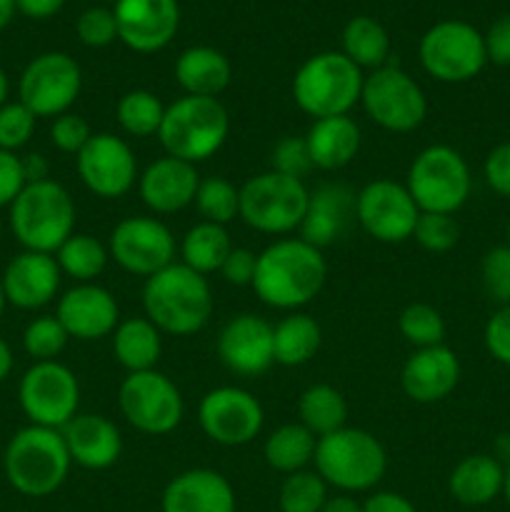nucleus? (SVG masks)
<instances>
[{
	"mask_svg": "<svg viewBox=\"0 0 510 512\" xmlns=\"http://www.w3.org/2000/svg\"><path fill=\"white\" fill-rule=\"evenodd\" d=\"M328 278L323 250L303 238H278L258 253L250 288L275 310H300L313 303Z\"/></svg>",
	"mask_w": 510,
	"mask_h": 512,
	"instance_id": "1",
	"label": "nucleus"
},
{
	"mask_svg": "<svg viewBox=\"0 0 510 512\" xmlns=\"http://www.w3.org/2000/svg\"><path fill=\"white\" fill-rule=\"evenodd\" d=\"M145 318L163 335L188 338L213 318V290L205 275L173 263L143 285Z\"/></svg>",
	"mask_w": 510,
	"mask_h": 512,
	"instance_id": "2",
	"label": "nucleus"
},
{
	"mask_svg": "<svg viewBox=\"0 0 510 512\" xmlns=\"http://www.w3.org/2000/svg\"><path fill=\"white\" fill-rule=\"evenodd\" d=\"M315 473L340 493H368L388 470L383 443L363 428H340L318 438L315 445Z\"/></svg>",
	"mask_w": 510,
	"mask_h": 512,
	"instance_id": "3",
	"label": "nucleus"
},
{
	"mask_svg": "<svg viewBox=\"0 0 510 512\" xmlns=\"http://www.w3.org/2000/svg\"><path fill=\"white\" fill-rule=\"evenodd\" d=\"M5 478L25 498H48L63 488L70 473L68 448L60 430L28 425L5 448Z\"/></svg>",
	"mask_w": 510,
	"mask_h": 512,
	"instance_id": "4",
	"label": "nucleus"
},
{
	"mask_svg": "<svg viewBox=\"0 0 510 512\" xmlns=\"http://www.w3.org/2000/svg\"><path fill=\"white\" fill-rule=\"evenodd\" d=\"M228 133V110L218 98L183 95L175 103L165 105L158 138L165 155L198 165L223 148Z\"/></svg>",
	"mask_w": 510,
	"mask_h": 512,
	"instance_id": "5",
	"label": "nucleus"
},
{
	"mask_svg": "<svg viewBox=\"0 0 510 512\" xmlns=\"http://www.w3.org/2000/svg\"><path fill=\"white\" fill-rule=\"evenodd\" d=\"M10 230L25 250L58 253L75 233V203L55 180L28 183L10 205Z\"/></svg>",
	"mask_w": 510,
	"mask_h": 512,
	"instance_id": "6",
	"label": "nucleus"
},
{
	"mask_svg": "<svg viewBox=\"0 0 510 512\" xmlns=\"http://www.w3.org/2000/svg\"><path fill=\"white\" fill-rule=\"evenodd\" d=\"M363 70L343 53H318L293 78V100L313 120L348 115L360 103Z\"/></svg>",
	"mask_w": 510,
	"mask_h": 512,
	"instance_id": "7",
	"label": "nucleus"
},
{
	"mask_svg": "<svg viewBox=\"0 0 510 512\" xmlns=\"http://www.w3.org/2000/svg\"><path fill=\"white\" fill-rule=\"evenodd\" d=\"M470 168L450 145H428L415 155L405 175V188L420 213L455 215L470 198Z\"/></svg>",
	"mask_w": 510,
	"mask_h": 512,
	"instance_id": "8",
	"label": "nucleus"
},
{
	"mask_svg": "<svg viewBox=\"0 0 510 512\" xmlns=\"http://www.w3.org/2000/svg\"><path fill=\"white\" fill-rule=\"evenodd\" d=\"M308 198L305 180L265 170L240 188V220L263 235H288L303 223Z\"/></svg>",
	"mask_w": 510,
	"mask_h": 512,
	"instance_id": "9",
	"label": "nucleus"
},
{
	"mask_svg": "<svg viewBox=\"0 0 510 512\" xmlns=\"http://www.w3.org/2000/svg\"><path fill=\"white\" fill-rule=\"evenodd\" d=\"M365 115L388 133H413L425 123L428 100L423 88L395 65L373 70L360 93Z\"/></svg>",
	"mask_w": 510,
	"mask_h": 512,
	"instance_id": "10",
	"label": "nucleus"
},
{
	"mask_svg": "<svg viewBox=\"0 0 510 512\" xmlns=\"http://www.w3.org/2000/svg\"><path fill=\"white\" fill-rule=\"evenodd\" d=\"M118 408L143 435H168L183 423L185 403L178 385L160 370L128 373L120 383Z\"/></svg>",
	"mask_w": 510,
	"mask_h": 512,
	"instance_id": "11",
	"label": "nucleus"
},
{
	"mask_svg": "<svg viewBox=\"0 0 510 512\" xmlns=\"http://www.w3.org/2000/svg\"><path fill=\"white\" fill-rule=\"evenodd\" d=\"M420 63L440 83H468L488 63L485 40L463 20H443L420 40Z\"/></svg>",
	"mask_w": 510,
	"mask_h": 512,
	"instance_id": "12",
	"label": "nucleus"
},
{
	"mask_svg": "<svg viewBox=\"0 0 510 512\" xmlns=\"http://www.w3.org/2000/svg\"><path fill=\"white\" fill-rule=\"evenodd\" d=\"M18 398L30 425L63 430L78 415L80 383L68 365L45 360L23 375Z\"/></svg>",
	"mask_w": 510,
	"mask_h": 512,
	"instance_id": "13",
	"label": "nucleus"
},
{
	"mask_svg": "<svg viewBox=\"0 0 510 512\" xmlns=\"http://www.w3.org/2000/svg\"><path fill=\"white\" fill-rule=\"evenodd\" d=\"M108 253L125 273L148 280L175 263L178 245L163 220L150 215H130L120 220L110 233Z\"/></svg>",
	"mask_w": 510,
	"mask_h": 512,
	"instance_id": "14",
	"label": "nucleus"
},
{
	"mask_svg": "<svg viewBox=\"0 0 510 512\" xmlns=\"http://www.w3.org/2000/svg\"><path fill=\"white\" fill-rule=\"evenodd\" d=\"M83 88L80 65L65 53H43L30 60L20 75V103L35 118H58L70 113Z\"/></svg>",
	"mask_w": 510,
	"mask_h": 512,
	"instance_id": "15",
	"label": "nucleus"
},
{
	"mask_svg": "<svg viewBox=\"0 0 510 512\" xmlns=\"http://www.w3.org/2000/svg\"><path fill=\"white\" fill-rule=\"evenodd\" d=\"M200 430L223 448H240L253 443L265 423L260 400L245 388L220 385L208 390L198 405Z\"/></svg>",
	"mask_w": 510,
	"mask_h": 512,
	"instance_id": "16",
	"label": "nucleus"
},
{
	"mask_svg": "<svg viewBox=\"0 0 510 512\" xmlns=\"http://www.w3.org/2000/svg\"><path fill=\"white\" fill-rule=\"evenodd\" d=\"M420 210L408 188L395 180L380 178L355 195V220L378 243H405L413 238Z\"/></svg>",
	"mask_w": 510,
	"mask_h": 512,
	"instance_id": "17",
	"label": "nucleus"
},
{
	"mask_svg": "<svg viewBox=\"0 0 510 512\" xmlns=\"http://www.w3.org/2000/svg\"><path fill=\"white\" fill-rule=\"evenodd\" d=\"M75 163L85 188L105 200L123 198L140 178L133 148L115 133H93Z\"/></svg>",
	"mask_w": 510,
	"mask_h": 512,
	"instance_id": "18",
	"label": "nucleus"
},
{
	"mask_svg": "<svg viewBox=\"0 0 510 512\" xmlns=\"http://www.w3.org/2000/svg\"><path fill=\"white\" fill-rule=\"evenodd\" d=\"M218 355L225 368L243 378H258L275 365L273 325L260 315H233L218 333Z\"/></svg>",
	"mask_w": 510,
	"mask_h": 512,
	"instance_id": "19",
	"label": "nucleus"
},
{
	"mask_svg": "<svg viewBox=\"0 0 510 512\" xmlns=\"http://www.w3.org/2000/svg\"><path fill=\"white\" fill-rule=\"evenodd\" d=\"M55 318L60 320L70 338L80 343H93L115 333L120 323V308L113 293L103 285L78 283L60 295Z\"/></svg>",
	"mask_w": 510,
	"mask_h": 512,
	"instance_id": "20",
	"label": "nucleus"
},
{
	"mask_svg": "<svg viewBox=\"0 0 510 512\" xmlns=\"http://www.w3.org/2000/svg\"><path fill=\"white\" fill-rule=\"evenodd\" d=\"M118 38L135 53H158L175 38L180 10L175 0H118Z\"/></svg>",
	"mask_w": 510,
	"mask_h": 512,
	"instance_id": "21",
	"label": "nucleus"
},
{
	"mask_svg": "<svg viewBox=\"0 0 510 512\" xmlns=\"http://www.w3.org/2000/svg\"><path fill=\"white\" fill-rule=\"evenodd\" d=\"M460 380V360L448 345L418 348L400 370V388L413 403L433 405L448 398Z\"/></svg>",
	"mask_w": 510,
	"mask_h": 512,
	"instance_id": "22",
	"label": "nucleus"
},
{
	"mask_svg": "<svg viewBox=\"0 0 510 512\" xmlns=\"http://www.w3.org/2000/svg\"><path fill=\"white\" fill-rule=\"evenodd\" d=\"M60 280L63 273L55 255L23 250L10 260L0 283L10 305L20 310H38L53 303L60 290Z\"/></svg>",
	"mask_w": 510,
	"mask_h": 512,
	"instance_id": "23",
	"label": "nucleus"
},
{
	"mask_svg": "<svg viewBox=\"0 0 510 512\" xmlns=\"http://www.w3.org/2000/svg\"><path fill=\"white\" fill-rule=\"evenodd\" d=\"M198 185V168L170 155L153 160L138 178L140 198L155 215H173L193 205Z\"/></svg>",
	"mask_w": 510,
	"mask_h": 512,
	"instance_id": "24",
	"label": "nucleus"
},
{
	"mask_svg": "<svg viewBox=\"0 0 510 512\" xmlns=\"http://www.w3.org/2000/svg\"><path fill=\"white\" fill-rule=\"evenodd\" d=\"M60 433L70 460L85 470L113 468L123 453V435L105 415L78 413Z\"/></svg>",
	"mask_w": 510,
	"mask_h": 512,
	"instance_id": "25",
	"label": "nucleus"
},
{
	"mask_svg": "<svg viewBox=\"0 0 510 512\" xmlns=\"http://www.w3.org/2000/svg\"><path fill=\"white\" fill-rule=\"evenodd\" d=\"M163 512H235V490L225 475L193 468L175 475L160 498Z\"/></svg>",
	"mask_w": 510,
	"mask_h": 512,
	"instance_id": "26",
	"label": "nucleus"
},
{
	"mask_svg": "<svg viewBox=\"0 0 510 512\" xmlns=\"http://www.w3.org/2000/svg\"><path fill=\"white\" fill-rule=\"evenodd\" d=\"M355 218V193L348 190L345 185L330 183L320 185L318 190H313L308 198V210H305V218L300 223V238L305 243L315 245L318 250L333 245L340 235L345 233V228L350 225V220Z\"/></svg>",
	"mask_w": 510,
	"mask_h": 512,
	"instance_id": "27",
	"label": "nucleus"
},
{
	"mask_svg": "<svg viewBox=\"0 0 510 512\" xmlns=\"http://www.w3.org/2000/svg\"><path fill=\"white\" fill-rule=\"evenodd\" d=\"M360 128L350 115L313 120L305 133L310 160L318 170H340L360 153Z\"/></svg>",
	"mask_w": 510,
	"mask_h": 512,
	"instance_id": "28",
	"label": "nucleus"
},
{
	"mask_svg": "<svg viewBox=\"0 0 510 512\" xmlns=\"http://www.w3.org/2000/svg\"><path fill=\"white\" fill-rule=\"evenodd\" d=\"M505 468L495 455L475 453L460 460L448 478V493L465 508H483L503 495Z\"/></svg>",
	"mask_w": 510,
	"mask_h": 512,
	"instance_id": "29",
	"label": "nucleus"
},
{
	"mask_svg": "<svg viewBox=\"0 0 510 512\" xmlns=\"http://www.w3.org/2000/svg\"><path fill=\"white\" fill-rule=\"evenodd\" d=\"M233 78L228 58L220 50L208 45H195L183 50L175 60V80L185 95H198V98H218Z\"/></svg>",
	"mask_w": 510,
	"mask_h": 512,
	"instance_id": "30",
	"label": "nucleus"
},
{
	"mask_svg": "<svg viewBox=\"0 0 510 512\" xmlns=\"http://www.w3.org/2000/svg\"><path fill=\"white\" fill-rule=\"evenodd\" d=\"M163 353V333L148 318L120 320L113 333V355L128 373L155 370Z\"/></svg>",
	"mask_w": 510,
	"mask_h": 512,
	"instance_id": "31",
	"label": "nucleus"
},
{
	"mask_svg": "<svg viewBox=\"0 0 510 512\" xmlns=\"http://www.w3.org/2000/svg\"><path fill=\"white\" fill-rule=\"evenodd\" d=\"M323 343V330L315 318L305 313H290L273 325V353L275 363L283 368H298L310 363Z\"/></svg>",
	"mask_w": 510,
	"mask_h": 512,
	"instance_id": "32",
	"label": "nucleus"
},
{
	"mask_svg": "<svg viewBox=\"0 0 510 512\" xmlns=\"http://www.w3.org/2000/svg\"><path fill=\"white\" fill-rule=\"evenodd\" d=\"M230 250H233V243H230L225 225L200 220L180 240V258H183L180 263L200 275L220 273Z\"/></svg>",
	"mask_w": 510,
	"mask_h": 512,
	"instance_id": "33",
	"label": "nucleus"
},
{
	"mask_svg": "<svg viewBox=\"0 0 510 512\" xmlns=\"http://www.w3.org/2000/svg\"><path fill=\"white\" fill-rule=\"evenodd\" d=\"M318 438L300 423H285L268 435L263 445V458L278 473L290 475L305 470L315 458Z\"/></svg>",
	"mask_w": 510,
	"mask_h": 512,
	"instance_id": "34",
	"label": "nucleus"
},
{
	"mask_svg": "<svg viewBox=\"0 0 510 512\" xmlns=\"http://www.w3.org/2000/svg\"><path fill=\"white\" fill-rule=\"evenodd\" d=\"M298 418L300 425H305L315 438H323V435L345 428L348 403L338 388L328 383H315L300 395Z\"/></svg>",
	"mask_w": 510,
	"mask_h": 512,
	"instance_id": "35",
	"label": "nucleus"
},
{
	"mask_svg": "<svg viewBox=\"0 0 510 512\" xmlns=\"http://www.w3.org/2000/svg\"><path fill=\"white\" fill-rule=\"evenodd\" d=\"M343 55L353 60L360 70H378L388 65L390 38L378 20L358 15L343 30Z\"/></svg>",
	"mask_w": 510,
	"mask_h": 512,
	"instance_id": "36",
	"label": "nucleus"
},
{
	"mask_svg": "<svg viewBox=\"0 0 510 512\" xmlns=\"http://www.w3.org/2000/svg\"><path fill=\"white\" fill-rule=\"evenodd\" d=\"M60 273L73 278L75 283H95L108 265L110 253L98 238L85 233H73L55 253Z\"/></svg>",
	"mask_w": 510,
	"mask_h": 512,
	"instance_id": "37",
	"label": "nucleus"
},
{
	"mask_svg": "<svg viewBox=\"0 0 510 512\" xmlns=\"http://www.w3.org/2000/svg\"><path fill=\"white\" fill-rule=\"evenodd\" d=\"M163 115L165 105L150 90H130V93H125L118 100V108H115L118 125L130 138H150V135H158L160 125H163Z\"/></svg>",
	"mask_w": 510,
	"mask_h": 512,
	"instance_id": "38",
	"label": "nucleus"
},
{
	"mask_svg": "<svg viewBox=\"0 0 510 512\" xmlns=\"http://www.w3.org/2000/svg\"><path fill=\"white\" fill-rule=\"evenodd\" d=\"M193 205L205 223L228 225L240 218V188H235L228 178H220V175L200 178Z\"/></svg>",
	"mask_w": 510,
	"mask_h": 512,
	"instance_id": "39",
	"label": "nucleus"
},
{
	"mask_svg": "<svg viewBox=\"0 0 510 512\" xmlns=\"http://www.w3.org/2000/svg\"><path fill=\"white\" fill-rule=\"evenodd\" d=\"M328 500V483L315 470L285 475L278 493L280 512H320Z\"/></svg>",
	"mask_w": 510,
	"mask_h": 512,
	"instance_id": "40",
	"label": "nucleus"
},
{
	"mask_svg": "<svg viewBox=\"0 0 510 512\" xmlns=\"http://www.w3.org/2000/svg\"><path fill=\"white\" fill-rule=\"evenodd\" d=\"M398 330L415 350L443 345L445 340V320L438 308L428 303L405 305L398 318Z\"/></svg>",
	"mask_w": 510,
	"mask_h": 512,
	"instance_id": "41",
	"label": "nucleus"
},
{
	"mask_svg": "<svg viewBox=\"0 0 510 512\" xmlns=\"http://www.w3.org/2000/svg\"><path fill=\"white\" fill-rule=\"evenodd\" d=\"M68 340L70 335L65 333L60 320L55 315H43V318H35L33 323H28L23 333V348L35 363H45V360H58Z\"/></svg>",
	"mask_w": 510,
	"mask_h": 512,
	"instance_id": "42",
	"label": "nucleus"
},
{
	"mask_svg": "<svg viewBox=\"0 0 510 512\" xmlns=\"http://www.w3.org/2000/svg\"><path fill=\"white\" fill-rule=\"evenodd\" d=\"M413 240L428 253H448L458 245L460 225L455 215L420 213L413 230Z\"/></svg>",
	"mask_w": 510,
	"mask_h": 512,
	"instance_id": "43",
	"label": "nucleus"
},
{
	"mask_svg": "<svg viewBox=\"0 0 510 512\" xmlns=\"http://www.w3.org/2000/svg\"><path fill=\"white\" fill-rule=\"evenodd\" d=\"M270 170L280 175H288V178L305 180L313 168V160H310L308 143H305V135H285L283 140H278L270 153Z\"/></svg>",
	"mask_w": 510,
	"mask_h": 512,
	"instance_id": "44",
	"label": "nucleus"
},
{
	"mask_svg": "<svg viewBox=\"0 0 510 512\" xmlns=\"http://www.w3.org/2000/svg\"><path fill=\"white\" fill-rule=\"evenodd\" d=\"M480 280L483 288L495 303L510 305V248L508 245H498V248L488 250L480 263Z\"/></svg>",
	"mask_w": 510,
	"mask_h": 512,
	"instance_id": "45",
	"label": "nucleus"
},
{
	"mask_svg": "<svg viewBox=\"0 0 510 512\" xmlns=\"http://www.w3.org/2000/svg\"><path fill=\"white\" fill-rule=\"evenodd\" d=\"M35 115L23 103H5L0 108V150H20L35 133Z\"/></svg>",
	"mask_w": 510,
	"mask_h": 512,
	"instance_id": "46",
	"label": "nucleus"
},
{
	"mask_svg": "<svg viewBox=\"0 0 510 512\" xmlns=\"http://www.w3.org/2000/svg\"><path fill=\"white\" fill-rule=\"evenodd\" d=\"M90 138H93V130H90L88 120L78 113H63L50 123V143L60 153L78 155Z\"/></svg>",
	"mask_w": 510,
	"mask_h": 512,
	"instance_id": "47",
	"label": "nucleus"
},
{
	"mask_svg": "<svg viewBox=\"0 0 510 512\" xmlns=\"http://www.w3.org/2000/svg\"><path fill=\"white\" fill-rule=\"evenodd\" d=\"M78 38L88 48H105L118 38V23H115L113 10L90 8L78 20Z\"/></svg>",
	"mask_w": 510,
	"mask_h": 512,
	"instance_id": "48",
	"label": "nucleus"
},
{
	"mask_svg": "<svg viewBox=\"0 0 510 512\" xmlns=\"http://www.w3.org/2000/svg\"><path fill=\"white\" fill-rule=\"evenodd\" d=\"M483 340L488 353L498 363L510 368V305H503V308L490 315V320L485 323Z\"/></svg>",
	"mask_w": 510,
	"mask_h": 512,
	"instance_id": "49",
	"label": "nucleus"
},
{
	"mask_svg": "<svg viewBox=\"0 0 510 512\" xmlns=\"http://www.w3.org/2000/svg\"><path fill=\"white\" fill-rule=\"evenodd\" d=\"M483 175L493 193L510 198V140L490 150L483 165Z\"/></svg>",
	"mask_w": 510,
	"mask_h": 512,
	"instance_id": "50",
	"label": "nucleus"
},
{
	"mask_svg": "<svg viewBox=\"0 0 510 512\" xmlns=\"http://www.w3.org/2000/svg\"><path fill=\"white\" fill-rule=\"evenodd\" d=\"M28 185L23 173V160L10 150H0V208L13 205L20 190Z\"/></svg>",
	"mask_w": 510,
	"mask_h": 512,
	"instance_id": "51",
	"label": "nucleus"
},
{
	"mask_svg": "<svg viewBox=\"0 0 510 512\" xmlns=\"http://www.w3.org/2000/svg\"><path fill=\"white\" fill-rule=\"evenodd\" d=\"M255 265H258V253L248 248H233L228 258H225L223 268H220V275H223L228 285L245 288V285H253Z\"/></svg>",
	"mask_w": 510,
	"mask_h": 512,
	"instance_id": "52",
	"label": "nucleus"
},
{
	"mask_svg": "<svg viewBox=\"0 0 510 512\" xmlns=\"http://www.w3.org/2000/svg\"><path fill=\"white\" fill-rule=\"evenodd\" d=\"M485 55L495 65H510V15L495 20L485 35Z\"/></svg>",
	"mask_w": 510,
	"mask_h": 512,
	"instance_id": "53",
	"label": "nucleus"
},
{
	"mask_svg": "<svg viewBox=\"0 0 510 512\" xmlns=\"http://www.w3.org/2000/svg\"><path fill=\"white\" fill-rule=\"evenodd\" d=\"M363 512H418L405 495L390 493V490H378L363 503Z\"/></svg>",
	"mask_w": 510,
	"mask_h": 512,
	"instance_id": "54",
	"label": "nucleus"
},
{
	"mask_svg": "<svg viewBox=\"0 0 510 512\" xmlns=\"http://www.w3.org/2000/svg\"><path fill=\"white\" fill-rule=\"evenodd\" d=\"M65 0H15V8L23 15L35 20H45L63 8Z\"/></svg>",
	"mask_w": 510,
	"mask_h": 512,
	"instance_id": "55",
	"label": "nucleus"
},
{
	"mask_svg": "<svg viewBox=\"0 0 510 512\" xmlns=\"http://www.w3.org/2000/svg\"><path fill=\"white\" fill-rule=\"evenodd\" d=\"M23 160V173L28 183H40V180H48V160L43 158L40 153H30L25 155Z\"/></svg>",
	"mask_w": 510,
	"mask_h": 512,
	"instance_id": "56",
	"label": "nucleus"
},
{
	"mask_svg": "<svg viewBox=\"0 0 510 512\" xmlns=\"http://www.w3.org/2000/svg\"><path fill=\"white\" fill-rule=\"evenodd\" d=\"M320 512H363V503H358V500L348 493H340L335 495V498L328 495V500H325L323 510Z\"/></svg>",
	"mask_w": 510,
	"mask_h": 512,
	"instance_id": "57",
	"label": "nucleus"
},
{
	"mask_svg": "<svg viewBox=\"0 0 510 512\" xmlns=\"http://www.w3.org/2000/svg\"><path fill=\"white\" fill-rule=\"evenodd\" d=\"M10 370H13V350H10V345L0 338V383L8 378Z\"/></svg>",
	"mask_w": 510,
	"mask_h": 512,
	"instance_id": "58",
	"label": "nucleus"
},
{
	"mask_svg": "<svg viewBox=\"0 0 510 512\" xmlns=\"http://www.w3.org/2000/svg\"><path fill=\"white\" fill-rule=\"evenodd\" d=\"M15 13V0H0V30L10 23Z\"/></svg>",
	"mask_w": 510,
	"mask_h": 512,
	"instance_id": "59",
	"label": "nucleus"
},
{
	"mask_svg": "<svg viewBox=\"0 0 510 512\" xmlns=\"http://www.w3.org/2000/svg\"><path fill=\"white\" fill-rule=\"evenodd\" d=\"M5 98H8V75L0 68V108L5 105Z\"/></svg>",
	"mask_w": 510,
	"mask_h": 512,
	"instance_id": "60",
	"label": "nucleus"
},
{
	"mask_svg": "<svg viewBox=\"0 0 510 512\" xmlns=\"http://www.w3.org/2000/svg\"><path fill=\"white\" fill-rule=\"evenodd\" d=\"M503 495H505V500H508V505H510V465H508V468H505V483H503Z\"/></svg>",
	"mask_w": 510,
	"mask_h": 512,
	"instance_id": "61",
	"label": "nucleus"
},
{
	"mask_svg": "<svg viewBox=\"0 0 510 512\" xmlns=\"http://www.w3.org/2000/svg\"><path fill=\"white\" fill-rule=\"evenodd\" d=\"M5 303H8V300H5V290H3V283H0V318H3Z\"/></svg>",
	"mask_w": 510,
	"mask_h": 512,
	"instance_id": "62",
	"label": "nucleus"
},
{
	"mask_svg": "<svg viewBox=\"0 0 510 512\" xmlns=\"http://www.w3.org/2000/svg\"><path fill=\"white\" fill-rule=\"evenodd\" d=\"M508 248H510V220H508Z\"/></svg>",
	"mask_w": 510,
	"mask_h": 512,
	"instance_id": "63",
	"label": "nucleus"
},
{
	"mask_svg": "<svg viewBox=\"0 0 510 512\" xmlns=\"http://www.w3.org/2000/svg\"><path fill=\"white\" fill-rule=\"evenodd\" d=\"M0 233H3V225H0Z\"/></svg>",
	"mask_w": 510,
	"mask_h": 512,
	"instance_id": "64",
	"label": "nucleus"
}]
</instances>
